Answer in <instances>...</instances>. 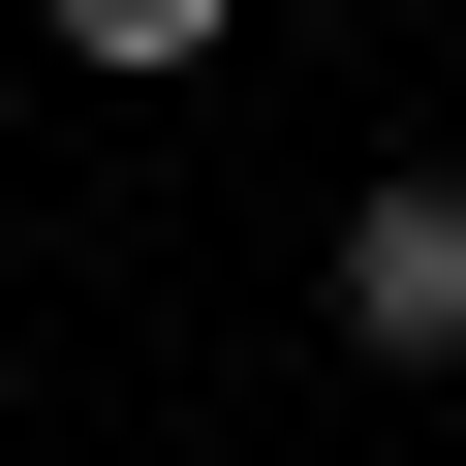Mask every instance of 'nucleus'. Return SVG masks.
I'll use <instances>...</instances> for the list:
<instances>
[{"label":"nucleus","mask_w":466,"mask_h":466,"mask_svg":"<svg viewBox=\"0 0 466 466\" xmlns=\"http://www.w3.org/2000/svg\"><path fill=\"white\" fill-rule=\"evenodd\" d=\"M311 311H342V373H466V156H373V187H342Z\"/></svg>","instance_id":"f257e3e1"},{"label":"nucleus","mask_w":466,"mask_h":466,"mask_svg":"<svg viewBox=\"0 0 466 466\" xmlns=\"http://www.w3.org/2000/svg\"><path fill=\"white\" fill-rule=\"evenodd\" d=\"M63 63H218V0H63Z\"/></svg>","instance_id":"f03ea898"}]
</instances>
